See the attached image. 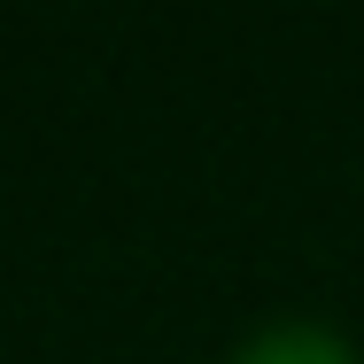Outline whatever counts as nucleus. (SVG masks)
Returning a JSON list of instances; mask_svg holds the SVG:
<instances>
[{"instance_id": "obj_1", "label": "nucleus", "mask_w": 364, "mask_h": 364, "mask_svg": "<svg viewBox=\"0 0 364 364\" xmlns=\"http://www.w3.org/2000/svg\"><path fill=\"white\" fill-rule=\"evenodd\" d=\"M232 364H357V349L333 326H318V318H279V326L248 333L232 349Z\"/></svg>"}]
</instances>
